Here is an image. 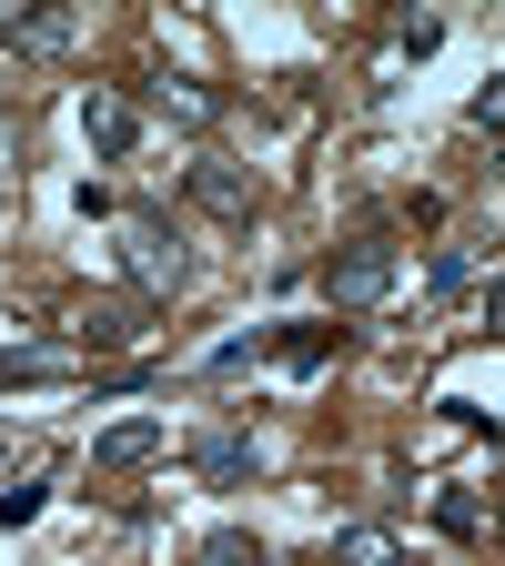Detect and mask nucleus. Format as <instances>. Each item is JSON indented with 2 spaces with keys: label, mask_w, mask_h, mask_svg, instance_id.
<instances>
[{
  "label": "nucleus",
  "mask_w": 505,
  "mask_h": 566,
  "mask_svg": "<svg viewBox=\"0 0 505 566\" xmlns=\"http://www.w3.org/2000/svg\"><path fill=\"white\" fill-rule=\"evenodd\" d=\"M122 273H131V294H141V304H172L182 283H192V253L172 243V223H162L152 202H131V212H122Z\"/></svg>",
  "instance_id": "f257e3e1"
},
{
  "label": "nucleus",
  "mask_w": 505,
  "mask_h": 566,
  "mask_svg": "<svg viewBox=\"0 0 505 566\" xmlns=\"http://www.w3.org/2000/svg\"><path fill=\"white\" fill-rule=\"evenodd\" d=\"M152 334V314H141V294H92L82 304V354H122Z\"/></svg>",
  "instance_id": "39448f33"
},
{
  "label": "nucleus",
  "mask_w": 505,
  "mask_h": 566,
  "mask_svg": "<svg viewBox=\"0 0 505 566\" xmlns=\"http://www.w3.org/2000/svg\"><path fill=\"white\" fill-rule=\"evenodd\" d=\"M162 455V415H131V424H112V436H92V465L102 475H131V465H152Z\"/></svg>",
  "instance_id": "0eeeda50"
},
{
  "label": "nucleus",
  "mask_w": 505,
  "mask_h": 566,
  "mask_svg": "<svg viewBox=\"0 0 505 566\" xmlns=\"http://www.w3.org/2000/svg\"><path fill=\"white\" fill-rule=\"evenodd\" d=\"M243 365H273V334H233V344H212V375H243Z\"/></svg>",
  "instance_id": "2eb2a0df"
},
{
  "label": "nucleus",
  "mask_w": 505,
  "mask_h": 566,
  "mask_svg": "<svg viewBox=\"0 0 505 566\" xmlns=\"http://www.w3.org/2000/svg\"><path fill=\"white\" fill-rule=\"evenodd\" d=\"M202 566H273V546L243 536V526H223V536H202Z\"/></svg>",
  "instance_id": "4468645a"
},
{
  "label": "nucleus",
  "mask_w": 505,
  "mask_h": 566,
  "mask_svg": "<svg viewBox=\"0 0 505 566\" xmlns=\"http://www.w3.org/2000/svg\"><path fill=\"white\" fill-rule=\"evenodd\" d=\"M82 344H51L31 314H0V375H71Z\"/></svg>",
  "instance_id": "7ed1b4c3"
},
{
  "label": "nucleus",
  "mask_w": 505,
  "mask_h": 566,
  "mask_svg": "<svg viewBox=\"0 0 505 566\" xmlns=\"http://www.w3.org/2000/svg\"><path fill=\"white\" fill-rule=\"evenodd\" d=\"M314 566H404V546H394L385 526H344V536H334Z\"/></svg>",
  "instance_id": "9d476101"
},
{
  "label": "nucleus",
  "mask_w": 505,
  "mask_h": 566,
  "mask_svg": "<svg viewBox=\"0 0 505 566\" xmlns=\"http://www.w3.org/2000/svg\"><path fill=\"white\" fill-rule=\"evenodd\" d=\"M11 182H21V163H11V122H0V202H11Z\"/></svg>",
  "instance_id": "6ab92c4d"
},
{
  "label": "nucleus",
  "mask_w": 505,
  "mask_h": 566,
  "mask_svg": "<svg viewBox=\"0 0 505 566\" xmlns=\"http://www.w3.org/2000/svg\"><path fill=\"white\" fill-rule=\"evenodd\" d=\"M435 526H445V536H495V495L445 485V495H435Z\"/></svg>",
  "instance_id": "9b49d317"
},
{
  "label": "nucleus",
  "mask_w": 505,
  "mask_h": 566,
  "mask_svg": "<svg viewBox=\"0 0 505 566\" xmlns=\"http://www.w3.org/2000/svg\"><path fill=\"white\" fill-rule=\"evenodd\" d=\"M41 495H51V465H31L21 485H0V536H11V526H31V516H41Z\"/></svg>",
  "instance_id": "ddd939ff"
},
{
  "label": "nucleus",
  "mask_w": 505,
  "mask_h": 566,
  "mask_svg": "<svg viewBox=\"0 0 505 566\" xmlns=\"http://www.w3.org/2000/svg\"><path fill=\"white\" fill-rule=\"evenodd\" d=\"M0 455H11V446H0Z\"/></svg>",
  "instance_id": "412c9836"
},
{
  "label": "nucleus",
  "mask_w": 505,
  "mask_h": 566,
  "mask_svg": "<svg viewBox=\"0 0 505 566\" xmlns=\"http://www.w3.org/2000/svg\"><path fill=\"white\" fill-rule=\"evenodd\" d=\"M344 354V324H294V334H273V365H294V375H324Z\"/></svg>",
  "instance_id": "6e6552de"
},
{
  "label": "nucleus",
  "mask_w": 505,
  "mask_h": 566,
  "mask_svg": "<svg viewBox=\"0 0 505 566\" xmlns=\"http://www.w3.org/2000/svg\"><path fill=\"white\" fill-rule=\"evenodd\" d=\"M394 263H404L394 233H354V243H334V253H324V304H334V314H375V304L394 294Z\"/></svg>",
  "instance_id": "f03ea898"
},
{
  "label": "nucleus",
  "mask_w": 505,
  "mask_h": 566,
  "mask_svg": "<svg viewBox=\"0 0 505 566\" xmlns=\"http://www.w3.org/2000/svg\"><path fill=\"white\" fill-rule=\"evenodd\" d=\"M152 112H172V122H212L223 102H212L202 82H182V71H152Z\"/></svg>",
  "instance_id": "f8f14e48"
},
{
  "label": "nucleus",
  "mask_w": 505,
  "mask_h": 566,
  "mask_svg": "<svg viewBox=\"0 0 505 566\" xmlns=\"http://www.w3.org/2000/svg\"><path fill=\"white\" fill-rule=\"evenodd\" d=\"M435 41H445V21H424V11H414V21L394 31V51H404V61H424V51H435Z\"/></svg>",
  "instance_id": "a211bd4d"
},
{
  "label": "nucleus",
  "mask_w": 505,
  "mask_h": 566,
  "mask_svg": "<svg viewBox=\"0 0 505 566\" xmlns=\"http://www.w3.org/2000/svg\"><path fill=\"white\" fill-rule=\"evenodd\" d=\"M485 324H495V334H505V273H495V283H485Z\"/></svg>",
  "instance_id": "aec40b11"
},
{
  "label": "nucleus",
  "mask_w": 505,
  "mask_h": 566,
  "mask_svg": "<svg viewBox=\"0 0 505 566\" xmlns=\"http://www.w3.org/2000/svg\"><path fill=\"white\" fill-rule=\"evenodd\" d=\"M192 202L223 212V223H253V212H263V182L243 163H192Z\"/></svg>",
  "instance_id": "423d86ee"
},
{
  "label": "nucleus",
  "mask_w": 505,
  "mask_h": 566,
  "mask_svg": "<svg viewBox=\"0 0 505 566\" xmlns=\"http://www.w3.org/2000/svg\"><path fill=\"white\" fill-rule=\"evenodd\" d=\"M465 273H475V263H465V253H455V243H445V253H435V263H424V294H435V304H445V294H465Z\"/></svg>",
  "instance_id": "f3484780"
},
{
  "label": "nucleus",
  "mask_w": 505,
  "mask_h": 566,
  "mask_svg": "<svg viewBox=\"0 0 505 566\" xmlns=\"http://www.w3.org/2000/svg\"><path fill=\"white\" fill-rule=\"evenodd\" d=\"M82 142H92L102 163H122L131 142H141V112H131V102H122L112 82H92V92H82Z\"/></svg>",
  "instance_id": "20e7f679"
},
{
  "label": "nucleus",
  "mask_w": 505,
  "mask_h": 566,
  "mask_svg": "<svg viewBox=\"0 0 505 566\" xmlns=\"http://www.w3.org/2000/svg\"><path fill=\"white\" fill-rule=\"evenodd\" d=\"M192 475L202 485H253V436H202L192 446Z\"/></svg>",
  "instance_id": "1a4fd4ad"
},
{
  "label": "nucleus",
  "mask_w": 505,
  "mask_h": 566,
  "mask_svg": "<svg viewBox=\"0 0 505 566\" xmlns=\"http://www.w3.org/2000/svg\"><path fill=\"white\" fill-rule=\"evenodd\" d=\"M465 132H505V71H495V82H475V102H465Z\"/></svg>",
  "instance_id": "dca6fc26"
}]
</instances>
